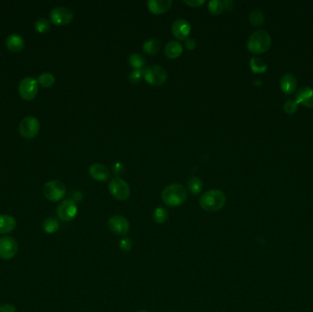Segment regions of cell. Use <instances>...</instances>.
<instances>
[{"label":"cell","instance_id":"obj_10","mask_svg":"<svg viewBox=\"0 0 313 312\" xmlns=\"http://www.w3.org/2000/svg\"><path fill=\"white\" fill-rule=\"evenodd\" d=\"M19 250V244L14 238L4 236L0 238V258L8 260L13 258Z\"/></svg>","mask_w":313,"mask_h":312},{"label":"cell","instance_id":"obj_37","mask_svg":"<svg viewBox=\"0 0 313 312\" xmlns=\"http://www.w3.org/2000/svg\"><path fill=\"white\" fill-rule=\"evenodd\" d=\"M0 312H16V308L11 304L0 306Z\"/></svg>","mask_w":313,"mask_h":312},{"label":"cell","instance_id":"obj_21","mask_svg":"<svg viewBox=\"0 0 313 312\" xmlns=\"http://www.w3.org/2000/svg\"><path fill=\"white\" fill-rule=\"evenodd\" d=\"M160 47H161V42L157 39H150L144 42L143 51L147 54H156L159 51Z\"/></svg>","mask_w":313,"mask_h":312},{"label":"cell","instance_id":"obj_9","mask_svg":"<svg viewBox=\"0 0 313 312\" xmlns=\"http://www.w3.org/2000/svg\"><path fill=\"white\" fill-rule=\"evenodd\" d=\"M77 205L74 200L66 199L62 201L57 207V214L58 217L63 222H70L75 219L77 215Z\"/></svg>","mask_w":313,"mask_h":312},{"label":"cell","instance_id":"obj_13","mask_svg":"<svg viewBox=\"0 0 313 312\" xmlns=\"http://www.w3.org/2000/svg\"><path fill=\"white\" fill-rule=\"evenodd\" d=\"M191 24L185 19H178L172 23L171 26L172 34L181 41H185L191 34Z\"/></svg>","mask_w":313,"mask_h":312},{"label":"cell","instance_id":"obj_24","mask_svg":"<svg viewBox=\"0 0 313 312\" xmlns=\"http://www.w3.org/2000/svg\"><path fill=\"white\" fill-rule=\"evenodd\" d=\"M169 212L162 206L156 208L153 211V220L157 224H162L168 220Z\"/></svg>","mask_w":313,"mask_h":312},{"label":"cell","instance_id":"obj_17","mask_svg":"<svg viewBox=\"0 0 313 312\" xmlns=\"http://www.w3.org/2000/svg\"><path fill=\"white\" fill-rule=\"evenodd\" d=\"M298 86V81L292 74H286L280 79V88L285 94H292Z\"/></svg>","mask_w":313,"mask_h":312},{"label":"cell","instance_id":"obj_28","mask_svg":"<svg viewBox=\"0 0 313 312\" xmlns=\"http://www.w3.org/2000/svg\"><path fill=\"white\" fill-rule=\"evenodd\" d=\"M38 82L41 84V86H43L45 88H49L54 83L55 76L48 72L42 73L38 78Z\"/></svg>","mask_w":313,"mask_h":312},{"label":"cell","instance_id":"obj_18","mask_svg":"<svg viewBox=\"0 0 313 312\" xmlns=\"http://www.w3.org/2000/svg\"><path fill=\"white\" fill-rule=\"evenodd\" d=\"M164 52H165V54L168 58L176 59L183 53V47L179 41H170L166 44Z\"/></svg>","mask_w":313,"mask_h":312},{"label":"cell","instance_id":"obj_29","mask_svg":"<svg viewBox=\"0 0 313 312\" xmlns=\"http://www.w3.org/2000/svg\"><path fill=\"white\" fill-rule=\"evenodd\" d=\"M225 9L224 1L221 0H211L208 3V10L212 15H218Z\"/></svg>","mask_w":313,"mask_h":312},{"label":"cell","instance_id":"obj_38","mask_svg":"<svg viewBox=\"0 0 313 312\" xmlns=\"http://www.w3.org/2000/svg\"><path fill=\"white\" fill-rule=\"evenodd\" d=\"M224 5H225V8L230 9L232 7V5H233V2L232 1H224Z\"/></svg>","mask_w":313,"mask_h":312},{"label":"cell","instance_id":"obj_30","mask_svg":"<svg viewBox=\"0 0 313 312\" xmlns=\"http://www.w3.org/2000/svg\"><path fill=\"white\" fill-rule=\"evenodd\" d=\"M51 27L50 22L46 19L41 18L40 20L35 22V29L39 32V33H45L47 32Z\"/></svg>","mask_w":313,"mask_h":312},{"label":"cell","instance_id":"obj_22","mask_svg":"<svg viewBox=\"0 0 313 312\" xmlns=\"http://www.w3.org/2000/svg\"><path fill=\"white\" fill-rule=\"evenodd\" d=\"M59 228H60V224L55 218H46L42 222V229H43V231L49 234H54L59 230Z\"/></svg>","mask_w":313,"mask_h":312},{"label":"cell","instance_id":"obj_35","mask_svg":"<svg viewBox=\"0 0 313 312\" xmlns=\"http://www.w3.org/2000/svg\"><path fill=\"white\" fill-rule=\"evenodd\" d=\"M124 170H125L124 166L120 162L115 163L113 165V167H112V170H113V172L116 174V176H119V175L123 174Z\"/></svg>","mask_w":313,"mask_h":312},{"label":"cell","instance_id":"obj_32","mask_svg":"<svg viewBox=\"0 0 313 312\" xmlns=\"http://www.w3.org/2000/svg\"><path fill=\"white\" fill-rule=\"evenodd\" d=\"M119 248L125 253H129L133 248V242L129 237H123L119 242Z\"/></svg>","mask_w":313,"mask_h":312},{"label":"cell","instance_id":"obj_7","mask_svg":"<svg viewBox=\"0 0 313 312\" xmlns=\"http://www.w3.org/2000/svg\"><path fill=\"white\" fill-rule=\"evenodd\" d=\"M40 129L41 124L35 116H26L21 120L19 131L24 138L31 139L38 135Z\"/></svg>","mask_w":313,"mask_h":312},{"label":"cell","instance_id":"obj_23","mask_svg":"<svg viewBox=\"0 0 313 312\" xmlns=\"http://www.w3.org/2000/svg\"><path fill=\"white\" fill-rule=\"evenodd\" d=\"M250 68L256 74H263L267 70V64L262 59L254 57L250 60Z\"/></svg>","mask_w":313,"mask_h":312},{"label":"cell","instance_id":"obj_14","mask_svg":"<svg viewBox=\"0 0 313 312\" xmlns=\"http://www.w3.org/2000/svg\"><path fill=\"white\" fill-rule=\"evenodd\" d=\"M89 174L93 179L98 182H105L110 177V171L108 169L99 163H95L90 166Z\"/></svg>","mask_w":313,"mask_h":312},{"label":"cell","instance_id":"obj_15","mask_svg":"<svg viewBox=\"0 0 313 312\" xmlns=\"http://www.w3.org/2000/svg\"><path fill=\"white\" fill-rule=\"evenodd\" d=\"M147 6L150 12L153 14H162L167 12L172 6L171 0H149Z\"/></svg>","mask_w":313,"mask_h":312},{"label":"cell","instance_id":"obj_4","mask_svg":"<svg viewBox=\"0 0 313 312\" xmlns=\"http://www.w3.org/2000/svg\"><path fill=\"white\" fill-rule=\"evenodd\" d=\"M143 77L145 81L151 85L160 86L167 81L168 74L161 66L152 64L144 70Z\"/></svg>","mask_w":313,"mask_h":312},{"label":"cell","instance_id":"obj_26","mask_svg":"<svg viewBox=\"0 0 313 312\" xmlns=\"http://www.w3.org/2000/svg\"><path fill=\"white\" fill-rule=\"evenodd\" d=\"M188 189L193 195H198L203 190V182L197 177H192L188 182Z\"/></svg>","mask_w":313,"mask_h":312},{"label":"cell","instance_id":"obj_2","mask_svg":"<svg viewBox=\"0 0 313 312\" xmlns=\"http://www.w3.org/2000/svg\"><path fill=\"white\" fill-rule=\"evenodd\" d=\"M164 204L170 207L182 205L188 198V192L183 185L173 183L168 185L161 194Z\"/></svg>","mask_w":313,"mask_h":312},{"label":"cell","instance_id":"obj_31","mask_svg":"<svg viewBox=\"0 0 313 312\" xmlns=\"http://www.w3.org/2000/svg\"><path fill=\"white\" fill-rule=\"evenodd\" d=\"M299 107V104L296 101V100H287L284 104V111L287 113V114H294L297 112Z\"/></svg>","mask_w":313,"mask_h":312},{"label":"cell","instance_id":"obj_3","mask_svg":"<svg viewBox=\"0 0 313 312\" xmlns=\"http://www.w3.org/2000/svg\"><path fill=\"white\" fill-rule=\"evenodd\" d=\"M272 39L265 30H257L250 35L247 41L248 50L255 54L265 53L271 47Z\"/></svg>","mask_w":313,"mask_h":312},{"label":"cell","instance_id":"obj_11","mask_svg":"<svg viewBox=\"0 0 313 312\" xmlns=\"http://www.w3.org/2000/svg\"><path fill=\"white\" fill-rule=\"evenodd\" d=\"M108 227L110 231L119 236H125L130 230V222L121 215H114L110 218Z\"/></svg>","mask_w":313,"mask_h":312},{"label":"cell","instance_id":"obj_39","mask_svg":"<svg viewBox=\"0 0 313 312\" xmlns=\"http://www.w3.org/2000/svg\"><path fill=\"white\" fill-rule=\"evenodd\" d=\"M148 312V311H144L143 310V311H138V312Z\"/></svg>","mask_w":313,"mask_h":312},{"label":"cell","instance_id":"obj_1","mask_svg":"<svg viewBox=\"0 0 313 312\" xmlns=\"http://www.w3.org/2000/svg\"><path fill=\"white\" fill-rule=\"evenodd\" d=\"M226 203L225 194L220 190H210L205 192L199 200L200 206L208 212H216L224 208Z\"/></svg>","mask_w":313,"mask_h":312},{"label":"cell","instance_id":"obj_27","mask_svg":"<svg viewBox=\"0 0 313 312\" xmlns=\"http://www.w3.org/2000/svg\"><path fill=\"white\" fill-rule=\"evenodd\" d=\"M129 62H130V66L134 70H138V69L143 68L146 61L144 56L139 53H133L130 56L129 58Z\"/></svg>","mask_w":313,"mask_h":312},{"label":"cell","instance_id":"obj_12","mask_svg":"<svg viewBox=\"0 0 313 312\" xmlns=\"http://www.w3.org/2000/svg\"><path fill=\"white\" fill-rule=\"evenodd\" d=\"M50 19L56 25L68 24L74 19V12L66 7H57L50 12Z\"/></svg>","mask_w":313,"mask_h":312},{"label":"cell","instance_id":"obj_25","mask_svg":"<svg viewBox=\"0 0 313 312\" xmlns=\"http://www.w3.org/2000/svg\"><path fill=\"white\" fill-rule=\"evenodd\" d=\"M249 21L256 27H260L265 23V15L259 9H255L249 14Z\"/></svg>","mask_w":313,"mask_h":312},{"label":"cell","instance_id":"obj_34","mask_svg":"<svg viewBox=\"0 0 313 312\" xmlns=\"http://www.w3.org/2000/svg\"><path fill=\"white\" fill-rule=\"evenodd\" d=\"M184 3L190 7H197L204 5L205 0H184Z\"/></svg>","mask_w":313,"mask_h":312},{"label":"cell","instance_id":"obj_19","mask_svg":"<svg viewBox=\"0 0 313 312\" xmlns=\"http://www.w3.org/2000/svg\"><path fill=\"white\" fill-rule=\"evenodd\" d=\"M17 222L15 218L10 215H0V234H7L13 232L16 228Z\"/></svg>","mask_w":313,"mask_h":312},{"label":"cell","instance_id":"obj_33","mask_svg":"<svg viewBox=\"0 0 313 312\" xmlns=\"http://www.w3.org/2000/svg\"><path fill=\"white\" fill-rule=\"evenodd\" d=\"M144 76L143 69H138V70H133L130 75V81L132 83H138L141 81L142 77Z\"/></svg>","mask_w":313,"mask_h":312},{"label":"cell","instance_id":"obj_8","mask_svg":"<svg viewBox=\"0 0 313 312\" xmlns=\"http://www.w3.org/2000/svg\"><path fill=\"white\" fill-rule=\"evenodd\" d=\"M39 90V82L33 77H26L21 80L19 85V92L25 100H32L36 97Z\"/></svg>","mask_w":313,"mask_h":312},{"label":"cell","instance_id":"obj_5","mask_svg":"<svg viewBox=\"0 0 313 312\" xmlns=\"http://www.w3.org/2000/svg\"><path fill=\"white\" fill-rule=\"evenodd\" d=\"M43 194L51 202H59L66 194V187L60 181L52 180L43 186Z\"/></svg>","mask_w":313,"mask_h":312},{"label":"cell","instance_id":"obj_36","mask_svg":"<svg viewBox=\"0 0 313 312\" xmlns=\"http://www.w3.org/2000/svg\"><path fill=\"white\" fill-rule=\"evenodd\" d=\"M196 41L193 39V38H191V37H188L186 40H185V46L186 48L188 49V50H193V49H195L196 47Z\"/></svg>","mask_w":313,"mask_h":312},{"label":"cell","instance_id":"obj_16","mask_svg":"<svg viewBox=\"0 0 313 312\" xmlns=\"http://www.w3.org/2000/svg\"><path fill=\"white\" fill-rule=\"evenodd\" d=\"M298 104H303L307 107L313 108V89L310 86H305L300 89L295 99Z\"/></svg>","mask_w":313,"mask_h":312},{"label":"cell","instance_id":"obj_6","mask_svg":"<svg viewBox=\"0 0 313 312\" xmlns=\"http://www.w3.org/2000/svg\"><path fill=\"white\" fill-rule=\"evenodd\" d=\"M108 189L111 195L117 201H126L130 198V186L120 177H116L110 181Z\"/></svg>","mask_w":313,"mask_h":312},{"label":"cell","instance_id":"obj_20","mask_svg":"<svg viewBox=\"0 0 313 312\" xmlns=\"http://www.w3.org/2000/svg\"><path fill=\"white\" fill-rule=\"evenodd\" d=\"M7 49L13 52H19L24 46V40L19 34H10L6 40Z\"/></svg>","mask_w":313,"mask_h":312}]
</instances>
